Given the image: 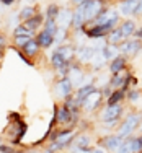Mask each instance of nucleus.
<instances>
[{"label": "nucleus", "instance_id": "4", "mask_svg": "<svg viewBox=\"0 0 142 153\" xmlns=\"http://www.w3.org/2000/svg\"><path fill=\"white\" fill-rule=\"evenodd\" d=\"M119 20V13L113 8H108V10H103L101 15L95 20V25H110V23H118Z\"/></svg>", "mask_w": 142, "mask_h": 153}, {"label": "nucleus", "instance_id": "1", "mask_svg": "<svg viewBox=\"0 0 142 153\" xmlns=\"http://www.w3.org/2000/svg\"><path fill=\"white\" fill-rule=\"evenodd\" d=\"M78 10H82L83 15H85V20H96L98 16L101 15V2H96V0H93V2H80Z\"/></svg>", "mask_w": 142, "mask_h": 153}, {"label": "nucleus", "instance_id": "38", "mask_svg": "<svg viewBox=\"0 0 142 153\" xmlns=\"http://www.w3.org/2000/svg\"><path fill=\"white\" fill-rule=\"evenodd\" d=\"M92 153H105V150H101V148H95V150H92Z\"/></svg>", "mask_w": 142, "mask_h": 153}, {"label": "nucleus", "instance_id": "20", "mask_svg": "<svg viewBox=\"0 0 142 153\" xmlns=\"http://www.w3.org/2000/svg\"><path fill=\"white\" fill-rule=\"evenodd\" d=\"M124 39V36H123L121 33V28H114L111 33H110V38H108V42H110L111 46H118L119 42Z\"/></svg>", "mask_w": 142, "mask_h": 153}, {"label": "nucleus", "instance_id": "40", "mask_svg": "<svg viewBox=\"0 0 142 153\" xmlns=\"http://www.w3.org/2000/svg\"><path fill=\"white\" fill-rule=\"evenodd\" d=\"M46 153H51V152H46Z\"/></svg>", "mask_w": 142, "mask_h": 153}, {"label": "nucleus", "instance_id": "15", "mask_svg": "<svg viewBox=\"0 0 142 153\" xmlns=\"http://www.w3.org/2000/svg\"><path fill=\"white\" fill-rule=\"evenodd\" d=\"M96 52L98 51L95 49V47H80L77 56L82 62H92L95 59V56H96Z\"/></svg>", "mask_w": 142, "mask_h": 153}, {"label": "nucleus", "instance_id": "24", "mask_svg": "<svg viewBox=\"0 0 142 153\" xmlns=\"http://www.w3.org/2000/svg\"><path fill=\"white\" fill-rule=\"evenodd\" d=\"M38 51H39V44H38V41H36V39H31V41L23 47V52L26 54V56H36V54H38Z\"/></svg>", "mask_w": 142, "mask_h": 153}, {"label": "nucleus", "instance_id": "37", "mask_svg": "<svg viewBox=\"0 0 142 153\" xmlns=\"http://www.w3.org/2000/svg\"><path fill=\"white\" fill-rule=\"evenodd\" d=\"M134 36H136V38L139 39V41H142V28H139V30L136 31V34H134Z\"/></svg>", "mask_w": 142, "mask_h": 153}, {"label": "nucleus", "instance_id": "32", "mask_svg": "<svg viewBox=\"0 0 142 153\" xmlns=\"http://www.w3.org/2000/svg\"><path fill=\"white\" fill-rule=\"evenodd\" d=\"M30 41H31L30 36H21V38H15V44H16V46H20L21 49H23V47L26 46Z\"/></svg>", "mask_w": 142, "mask_h": 153}, {"label": "nucleus", "instance_id": "12", "mask_svg": "<svg viewBox=\"0 0 142 153\" xmlns=\"http://www.w3.org/2000/svg\"><path fill=\"white\" fill-rule=\"evenodd\" d=\"M141 47H142L141 41H126L121 44V51L124 54H127V56H136L141 51Z\"/></svg>", "mask_w": 142, "mask_h": 153}, {"label": "nucleus", "instance_id": "35", "mask_svg": "<svg viewBox=\"0 0 142 153\" xmlns=\"http://www.w3.org/2000/svg\"><path fill=\"white\" fill-rule=\"evenodd\" d=\"M139 96H141V91H137V90H132V91H129V100H131V101H136Z\"/></svg>", "mask_w": 142, "mask_h": 153}, {"label": "nucleus", "instance_id": "17", "mask_svg": "<svg viewBox=\"0 0 142 153\" xmlns=\"http://www.w3.org/2000/svg\"><path fill=\"white\" fill-rule=\"evenodd\" d=\"M121 33H123V36H124V39H129L131 36H134L136 34V23H134L132 20H127V21H124V23L121 25Z\"/></svg>", "mask_w": 142, "mask_h": 153}, {"label": "nucleus", "instance_id": "34", "mask_svg": "<svg viewBox=\"0 0 142 153\" xmlns=\"http://www.w3.org/2000/svg\"><path fill=\"white\" fill-rule=\"evenodd\" d=\"M65 34H67V30H65V28H59L57 33H56V42L62 41V39L65 38Z\"/></svg>", "mask_w": 142, "mask_h": 153}, {"label": "nucleus", "instance_id": "29", "mask_svg": "<svg viewBox=\"0 0 142 153\" xmlns=\"http://www.w3.org/2000/svg\"><path fill=\"white\" fill-rule=\"evenodd\" d=\"M70 82H72V85H78L80 82H82V78H83V75H82V72L78 70V68H70Z\"/></svg>", "mask_w": 142, "mask_h": 153}, {"label": "nucleus", "instance_id": "25", "mask_svg": "<svg viewBox=\"0 0 142 153\" xmlns=\"http://www.w3.org/2000/svg\"><path fill=\"white\" fill-rule=\"evenodd\" d=\"M57 52H59L61 56H62L67 62H70V60H72V57H74V54H75V52H74V49H72L70 46H61L59 49H57Z\"/></svg>", "mask_w": 142, "mask_h": 153}, {"label": "nucleus", "instance_id": "18", "mask_svg": "<svg viewBox=\"0 0 142 153\" xmlns=\"http://www.w3.org/2000/svg\"><path fill=\"white\" fill-rule=\"evenodd\" d=\"M127 82H129V75L123 74V72H121V74H116L111 78V86H113V88H121L123 90Z\"/></svg>", "mask_w": 142, "mask_h": 153}, {"label": "nucleus", "instance_id": "10", "mask_svg": "<svg viewBox=\"0 0 142 153\" xmlns=\"http://www.w3.org/2000/svg\"><path fill=\"white\" fill-rule=\"evenodd\" d=\"M123 143L124 142L121 140L119 135H110V137L103 138V142H101V145H105V148H108L110 152H118Z\"/></svg>", "mask_w": 142, "mask_h": 153}, {"label": "nucleus", "instance_id": "14", "mask_svg": "<svg viewBox=\"0 0 142 153\" xmlns=\"http://www.w3.org/2000/svg\"><path fill=\"white\" fill-rule=\"evenodd\" d=\"M36 41H38V44L41 47H51L52 42H56V36L43 30L38 36H36Z\"/></svg>", "mask_w": 142, "mask_h": 153}, {"label": "nucleus", "instance_id": "5", "mask_svg": "<svg viewBox=\"0 0 142 153\" xmlns=\"http://www.w3.org/2000/svg\"><path fill=\"white\" fill-rule=\"evenodd\" d=\"M51 64H52L54 68H57V70L61 72V75H67L70 74V70H69V62L64 59L62 56H61L59 52H52V56H51Z\"/></svg>", "mask_w": 142, "mask_h": 153}, {"label": "nucleus", "instance_id": "30", "mask_svg": "<svg viewBox=\"0 0 142 153\" xmlns=\"http://www.w3.org/2000/svg\"><path fill=\"white\" fill-rule=\"evenodd\" d=\"M116 153H134V145H132V138H129V140H124V143L121 145V148H119Z\"/></svg>", "mask_w": 142, "mask_h": 153}, {"label": "nucleus", "instance_id": "6", "mask_svg": "<svg viewBox=\"0 0 142 153\" xmlns=\"http://www.w3.org/2000/svg\"><path fill=\"white\" fill-rule=\"evenodd\" d=\"M114 25H116V23H110V25H93V26L90 28L88 31H87V36H88V38H92V39H98V38H101L105 33L114 30Z\"/></svg>", "mask_w": 142, "mask_h": 153}, {"label": "nucleus", "instance_id": "27", "mask_svg": "<svg viewBox=\"0 0 142 153\" xmlns=\"http://www.w3.org/2000/svg\"><path fill=\"white\" fill-rule=\"evenodd\" d=\"M90 137L88 135H78L75 138V148H88Z\"/></svg>", "mask_w": 142, "mask_h": 153}, {"label": "nucleus", "instance_id": "26", "mask_svg": "<svg viewBox=\"0 0 142 153\" xmlns=\"http://www.w3.org/2000/svg\"><path fill=\"white\" fill-rule=\"evenodd\" d=\"M34 15H38V13L34 12V7L33 5H28V7H25L23 10H21V13H20V18L23 21H28L30 18H33Z\"/></svg>", "mask_w": 142, "mask_h": 153}, {"label": "nucleus", "instance_id": "2", "mask_svg": "<svg viewBox=\"0 0 142 153\" xmlns=\"http://www.w3.org/2000/svg\"><path fill=\"white\" fill-rule=\"evenodd\" d=\"M139 124H141V116L137 114V112L129 114V116L124 119V122L121 124V127L118 129V134H116V135H119L121 138H123V137H127L134 129H137V127H139Z\"/></svg>", "mask_w": 142, "mask_h": 153}, {"label": "nucleus", "instance_id": "36", "mask_svg": "<svg viewBox=\"0 0 142 153\" xmlns=\"http://www.w3.org/2000/svg\"><path fill=\"white\" fill-rule=\"evenodd\" d=\"M74 153H92L88 148H75L74 147Z\"/></svg>", "mask_w": 142, "mask_h": 153}, {"label": "nucleus", "instance_id": "19", "mask_svg": "<svg viewBox=\"0 0 142 153\" xmlns=\"http://www.w3.org/2000/svg\"><path fill=\"white\" fill-rule=\"evenodd\" d=\"M74 117V114L70 112V109H69L67 106H64L59 109V112H57V116H56V121L59 122V124H65V122H69L70 119Z\"/></svg>", "mask_w": 142, "mask_h": 153}, {"label": "nucleus", "instance_id": "7", "mask_svg": "<svg viewBox=\"0 0 142 153\" xmlns=\"http://www.w3.org/2000/svg\"><path fill=\"white\" fill-rule=\"evenodd\" d=\"M101 96H103V91H100V90H95V91L90 94L88 98H87L85 101H83L82 106L87 109V111H95L98 106H100L101 103Z\"/></svg>", "mask_w": 142, "mask_h": 153}, {"label": "nucleus", "instance_id": "23", "mask_svg": "<svg viewBox=\"0 0 142 153\" xmlns=\"http://www.w3.org/2000/svg\"><path fill=\"white\" fill-rule=\"evenodd\" d=\"M126 67V59L124 57H116L114 60L111 62V65H110V68H111V72L113 74H121V70Z\"/></svg>", "mask_w": 142, "mask_h": 153}, {"label": "nucleus", "instance_id": "39", "mask_svg": "<svg viewBox=\"0 0 142 153\" xmlns=\"http://www.w3.org/2000/svg\"><path fill=\"white\" fill-rule=\"evenodd\" d=\"M141 130H142V122H141Z\"/></svg>", "mask_w": 142, "mask_h": 153}, {"label": "nucleus", "instance_id": "9", "mask_svg": "<svg viewBox=\"0 0 142 153\" xmlns=\"http://www.w3.org/2000/svg\"><path fill=\"white\" fill-rule=\"evenodd\" d=\"M119 10L123 15H136L142 12V2H121Z\"/></svg>", "mask_w": 142, "mask_h": 153}, {"label": "nucleus", "instance_id": "33", "mask_svg": "<svg viewBox=\"0 0 142 153\" xmlns=\"http://www.w3.org/2000/svg\"><path fill=\"white\" fill-rule=\"evenodd\" d=\"M101 54H103V57L105 59H110V57L114 54V49L113 47H108V46H105V47H101Z\"/></svg>", "mask_w": 142, "mask_h": 153}, {"label": "nucleus", "instance_id": "21", "mask_svg": "<svg viewBox=\"0 0 142 153\" xmlns=\"http://www.w3.org/2000/svg\"><path fill=\"white\" fill-rule=\"evenodd\" d=\"M124 98V90H116L111 93V96H108V106H116L119 104Z\"/></svg>", "mask_w": 142, "mask_h": 153}, {"label": "nucleus", "instance_id": "3", "mask_svg": "<svg viewBox=\"0 0 142 153\" xmlns=\"http://www.w3.org/2000/svg\"><path fill=\"white\" fill-rule=\"evenodd\" d=\"M123 112V106L121 104H116V106H106L105 111L101 112V121L105 122H114L118 121V117Z\"/></svg>", "mask_w": 142, "mask_h": 153}, {"label": "nucleus", "instance_id": "22", "mask_svg": "<svg viewBox=\"0 0 142 153\" xmlns=\"http://www.w3.org/2000/svg\"><path fill=\"white\" fill-rule=\"evenodd\" d=\"M39 25H43V16H41V15H34L33 18H30L28 21H25L23 26H25V28H28V30L33 33V31L36 30V28L39 26Z\"/></svg>", "mask_w": 142, "mask_h": 153}, {"label": "nucleus", "instance_id": "13", "mask_svg": "<svg viewBox=\"0 0 142 153\" xmlns=\"http://www.w3.org/2000/svg\"><path fill=\"white\" fill-rule=\"evenodd\" d=\"M93 91H95V86L93 85H85V86H82V88H78V91L75 93V101H77L78 106H82L83 101H85Z\"/></svg>", "mask_w": 142, "mask_h": 153}, {"label": "nucleus", "instance_id": "28", "mask_svg": "<svg viewBox=\"0 0 142 153\" xmlns=\"http://www.w3.org/2000/svg\"><path fill=\"white\" fill-rule=\"evenodd\" d=\"M61 15V10L57 5H49L47 7V20H57Z\"/></svg>", "mask_w": 142, "mask_h": 153}, {"label": "nucleus", "instance_id": "11", "mask_svg": "<svg viewBox=\"0 0 142 153\" xmlns=\"http://www.w3.org/2000/svg\"><path fill=\"white\" fill-rule=\"evenodd\" d=\"M72 90H74V85H72L70 78H64L57 83V94L62 98H69L72 94Z\"/></svg>", "mask_w": 142, "mask_h": 153}, {"label": "nucleus", "instance_id": "16", "mask_svg": "<svg viewBox=\"0 0 142 153\" xmlns=\"http://www.w3.org/2000/svg\"><path fill=\"white\" fill-rule=\"evenodd\" d=\"M72 20H74V13L69 12V10H61V15L57 18V26L59 28H65L67 30V26L72 23Z\"/></svg>", "mask_w": 142, "mask_h": 153}, {"label": "nucleus", "instance_id": "31", "mask_svg": "<svg viewBox=\"0 0 142 153\" xmlns=\"http://www.w3.org/2000/svg\"><path fill=\"white\" fill-rule=\"evenodd\" d=\"M13 36H15V38H21V36H33V33L28 30V28H25L23 25H21V26H16L15 28V31H13Z\"/></svg>", "mask_w": 142, "mask_h": 153}, {"label": "nucleus", "instance_id": "8", "mask_svg": "<svg viewBox=\"0 0 142 153\" xmlns=\"http://www.w3.org/2000/svg\"><path fill=\"white\" fill-rule=\"evenodd\" d=\"M74 138V130H67V132H62V134H59L56 138H54V142H52V145H51V148L52 150H56V148H62L64 145H67V143H70V140Z\"/></svg>", "mask_w": 142, "mask_h": 153}]
</instances>
